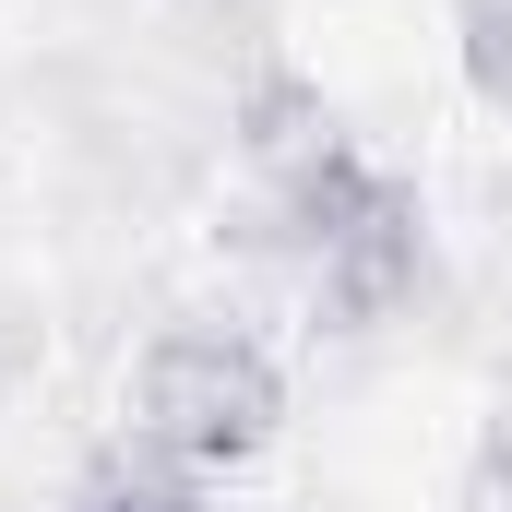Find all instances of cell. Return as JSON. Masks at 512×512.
<instances>
[{
    "mask_svg": "<svg viewBox=\"0 0 512 512\" xmlns=\"http://www.w3.org/2000/svg\"><path fill=\"white\" fill-rule=\"evenodd\" d=\"M72 512H203V477H179V465H155V453L131 441L120 465H96V477L72 489Z\"/></svg>",
    "mask_w": 512,
    "mask_h": 512,
    "instance_id": "277c9868",
    "label": "cell"
},
{
    "mask_svg": "<svg viewBox=\"0 0 512 512\" xmlns=\"http://www.w3.org/2000/svg\"><path fill=\"white\" fill-rule=\"evenodd\" d=\"M298 274H310V310H322L334 334L393 322V310L429 286V215H417V191H405V179H382V203H370V215H346V227L298 262Z\"/></svg>",
    "mask_w": 512,
    "mask_h": 512,
    "instance_id": "7a4b0ae2",
    "label": "cell"
},
{
    "mask_svg": "<svg viewBox=\"0 0 512 512\" xmlns=\"http://www.w3.org/2000/svg\"><path fill=\"white\" fill-rule=\"evenodd\" d=\"M239 155H251L262 191H286V179H310L322 155H346V120H334V96H322L310 72H262L251 96H239Z\"/></svg>",
    "mask_w": 512,
    "mask_h": 512,
    "instance_id": "3957f363",
    "label": "cell"
},
{
    "mask_svg": "<svg viewBox=\"0 0 512 512\" xmlns=\"http://www.w3.org/2000/svg\"><path fill=\"white\" fill-rule=\"evenodd\" d=\"M286 417V370L262 358L239 322H167L131 370V441L179 477H227L251 465Z\"/></svg>",
    "mask_w": 512,
    "mask_h": 512,
    "instance_id": "6da1fadb",
    "label": "cell"
},
{
    "mask_svg": "<svg viewBox=\"0 0 512 512\" xmlns=\"http://www.w3.org/2000/svg\"><path fill=\"white\" fill-rule=\"evenodd\" d=\"M465 60H477V96L512 108V0H465Z\"/></svg>",
    "mask_w": 512,
    "mask_h": 512,
    "instance_id": "5b68a950",
    "label": "cell"
}]
</instances>
